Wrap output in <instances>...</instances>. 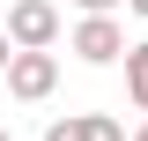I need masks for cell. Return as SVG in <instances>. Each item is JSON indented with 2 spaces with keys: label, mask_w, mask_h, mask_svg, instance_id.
<instances>
[{
  "label": "cell",
  "mask_w": 148,
  "mask_h": 141,
  "mask_svg": "<svg viewBox=\"0 0 148 141\" xmlns=\"http://www.w3.org/2000/svg\"><path fill=\"white\" fill-rule=\"evenodd\" d=\"M133 141H148V119H141V126H133Z\"/></svg>",
  "instance_id": "obj_9"
},
{
  "label": "cell",
  "mask_w": 148,
  "mask_h": 141,
  "mask_svg": "<svg viewBox=\"0 0 148 141\" xmlns=\"http://www.w3.org/2000/svg\"><path fill=\"white\" fill-rule=\"evenodd\" d=\"M126 8H133V15H148V0H126Z\"/></svg>",
  "instance_id": "obj_8"
},
{
  "label": "cell",
  "mask_w": 148,
  "mask_h": 141,
  "mask_svg": "<svg viewBox=\"0 0 148 141\" xmlns=\"http://www.w3.org/2000/svg\"><path fill=\"white\" fill-rule=\"evenodd\" d=\"M0 82H8L15 104H45V97L59 89V59H52V45H15V59H8Z\"/></svg>",
  "instance_id": "obj_1"
},
{
  "label": "cell",
  "mask_w": 148,
  "mask_h": 141,
  "mask_svg": "<svg viewBox=\"0 0 148 141\" xmlns=\"http://www.w3.org/2000/svg\"><path fill=\"white\" fill-rule=\"evenodd\" d=\"M8 59H15V37H8V30H0V74H8Z\"/></svg>",
  "instance_id": "obj_7"
},
{
  "label": "cell",
  "mask_w": 148,
  "mask_h": 141,
  "mask_svg": "<svg viewBox=\"0 0 148 141\" xmlns=\"http://www.w3.org/2000/svg\"><path fill=\"white\" fill-rule=\"evenodd\" d=\"M45 141H133V134L111 119V111H67V119L45 126Z\"/></svg>",
  "instance_id": "obj_4"
},
{
  "label": "cell",
  "mask_w": 148,
  "mask_h": 141,
  "mask_svg": "<svg viewBox=\"0 0 148 141\" xmlns=\"http://www.w3.org/2000/svg\"><path fill=\"white\" fill-rule=\"evenodd\" d=\"M67 45H74V59H82V67H111V59H126V30H119L111 15H82Z\"/></svg>",
  "instance_id": "obj_2"
},
{
  "label": "cell",
  "mask_w": 148,
  "mask_h": 141,
  "mask_svg": "<svg viewBox=\"0 0 148 141\" xmlns=\"http://www.w3.org/2000/svg\"><path fill=\"white\" fill-rule=\"evenodd\" d=\"M8 37L15 45H59V8L52 0H15L8 8Z\"/></svg>",
  "instance_id": "obj_3"
},
{
  "label": "cell",
  "mask_w": 148,
  "mask_h": 141,
  "mask_svg": "<svg viewBox=\"0 0 148 141\" xmlns=\"http://www.w3.org/2000/svg\"><path fill=\"white\" fill-rule=\"evenodd\" d=\"M0 141H8V134H0Z\"/></svg>",
  "instance_id": "obj_10"
},
{
  "label": "cell",
  "mask_w": 148,
  "mask_h": 141,
  "mask_svg": "<svg viewBox=\"0 0 148 141\" xmlns=\"http://www.w3.org/2000/svg\"><path fill=\"white\" fill-rule=\"evenodd\" d=\"M126 97H133V111H148V37L126 45Z\"/></svg>",
  "instance_id": "obj_5"
},
{
  "label": "cell",
  "mask_w": 148,
  "mask_h": 141,
  "mask_svg": "<svg viewBox=\"0 0 148 141\" xmlns=\"http://www.w3.org/2000/svg\"><path fill=\"white\" fill-rule=\"evenodd\" d=\"M74 8H82V15H111L119 0H74Z\"/></svg>",
  "instance_id": "obj_6"
}]
</instances>
